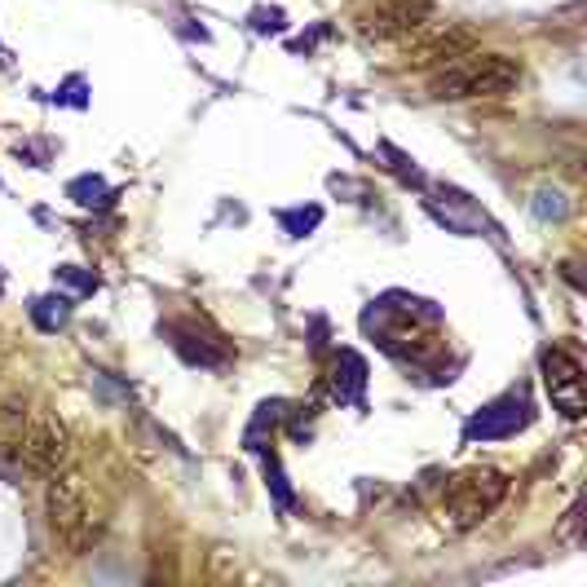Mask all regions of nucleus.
I'll use <instances>...</instances> for the list:
<instances>
[{
  "label": "nucleus",
  "instance_id": "nucleus-1",
  "mask_svg": "<svg viewBox=\"0 0 587 587\" xmlns=\"http://www.w3.org/2000/svg\"><path fill=\"white\" fill-rule=\"evenodd\" d=\"M45 512H49V530H53V543H58L67 557H84L93 543L102 539L106 530V512L93 504L89 495V482L76 468H62V473L49 477L45 486Z\"/></svg>",
  "mask_w": 587,
  "mask_h": 587
},
{
  "label": "nucleus",
  "instance_id": "nucleus-2",
  "mask_svg": "<svg viewBox=\"0 0 587 587\" xmlns=\"http://www.w3.org/2000/svg\"><path fill=\"white\" fill-rule=\"evenodd\" d=\"M521 84V62L508 53H477L468 49L460 58L442 62L429 76V93L442 102H464V98H508Z\"/></svg>",
  "mask_w": 587,
  "mask_h": 587
},
{
  "label": "nucleus",
  "instance_id": "nucleus-3",
  "mask_svg": "<svg viewBox=\"0 0 587 587\" xmlns=\"http://www.w3.org/2000/svg\"><path fill=\"white\" fill-rule=\"evenodd\" d=\"M508 495V473L495 464H477V468H464L460 477H451L442 495V521L451 530H473L504 504Z\"/></svg>",
  "mask_w": 587,
  "mask_h": 587
},
{
  "label": "nucleus",
  "instance_id": "nucleus-4",
  "mask_svg": "<svg viewBox=\"0 0 587 587\" xmlns=\"http://www.w3.org/2000/svg\"><path fill=\"white\" fill-rule=\"evenodd\" d=\"M76 446H71V429L49 411H31L27 433H23V455H18V468L40 477H53L71 464Z\"/></svg>",
  "mask_w": 587,
  "mask_h": 587
},
{
  "label": "nucleus",
  "instance_id": "nucleus-5",
  "mask_svg": "<svg viewBox=\"0 0 587 587\" xmlns=\"http://www.w3.org/2000/svg\"><path fill=\"white\" fill-rule=\"evenodd\" d=\"M543 389H548L552 407H557L565 420H583L587 411V393H583V362L570 354V349L552 345L548 354H543Z\"/></svg>",
  "mask_w": 587,
  "mask_h": 587
},
{
  "label": "nucleus",
  "instance_id": "nucleus-6",
  "mask_svg": "<svg viewBox=\"0 0 587 587\" xmlns=\"http://www.w3.org/2000/svg\"><path fill=\"white\" fill-rule=\"evenodd\" d=\"M433 23V0H380L367 14V36L376 40H415Z\"/></svg>",
  "mask_w": 587,
  "mask_h": 587
},
{
  "label": "nucleus",
  "instance_id": "nucleus-7",
  "mask_svg": "<svg viewBox=\"0 0 587 587\" xmlns=\"http://www.w3.org/2000/svg\"><path fill=\"white\" fill-rule=\"evenodd\" d=\"M530 420V407L521 393H508V398L490 402L482 415L468 420V442H495V437H512L521 424Z\"/></svg>",
  "mask_w": 587,
  "mask_h": 587
},
{
  "label": "nucleus",
  "instance_id": "nucleus-8",
  "mask_svg": "<svg viewBox=\"0 0 587 587\" xmlns=\"http://www.w3.org/2000/svg\"><path fill=\"white\" fill-rule=\"evenodd\" d=\"M27 420H31V407H27L23 393H9V398H0V464H5V468H18Z\"/></svg>",
  "mask_w": 587,
  "mask_h": 587
},
{
  "label": "nucleus",
  "instance_id": "nucleus-9",
  "mask_svg": "<svg viewBox=\"0 0 587 587\" xmlns=\"http://www.w3.org/2000/svg\"><path fill=\"white\" fill-rule=\"evenodd\" d=\"M468 49H473V36H468V31H442V36H433L429 45H420L411 53V67H442V62L460 58Z\"/></svg>",
  "mask_w": 587,
  "mask_h": 587
},
{
  "label": "nucleus",
  "instance_id": "nucleus-10",
  "mask_svg": "<svg viewBox=\"0 0 587 587\" xmlns=\"http://www.w3.org/2000/svg\"><path fill=\"white\" fill-rule=\"evenodd\" d=\"M31 318H36V327H45V332H58L71 318V301L67 296H45V301L31 305Z\"/></svg>",
  "mask_w": 587,
  "mask_h": 587
},
{
  "label": "nucleus",
  "instance_id": "nucleus-11",
  "mask_svg": "<svg viewBox=\"0 0 587 587\" xmlns=\"http://www.w3.org/2000/svg\"><path fill=\"white\" fill-rule=\"evenodd\" d=\"M318 217H323V212H318V208H305V212H287V230H292V234H305V230H314L318 226Z\"/></svg>",
  "mask_w": 587,
  "mask_h": 587
},
{
  "label": "nucleus",
  "instance_id": "nucleus-12",
  "mask_svg": "<svg viewBox=\"0 0 587 587\" xmlns=\"http://www.w3.org/2000/svg\"><path fill=\"white\" fill-rule=\"evenodd\" d=\"M579 526H583V504H574L570 512H565V521H561V539L579 543Z\"/></svg>",
  "mask_w": 587,
  "mask_h": 587
}]
</instances>
